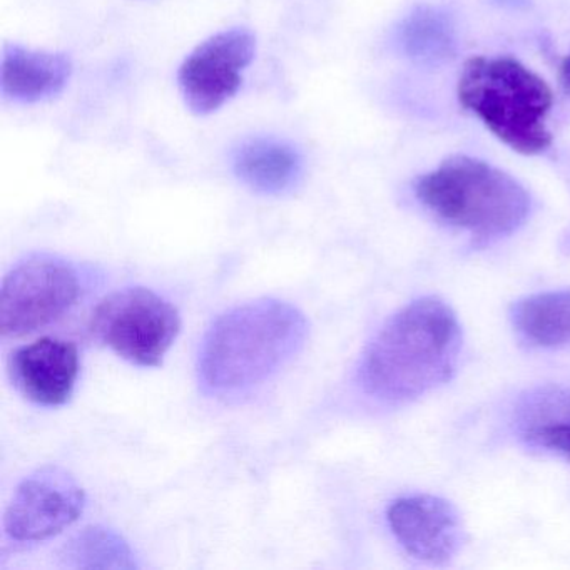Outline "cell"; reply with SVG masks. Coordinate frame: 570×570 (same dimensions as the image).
<instances>
[{
	"instance_id": "8992f818",
	"label": "cell",
	"mask_w": 570,
	"mask_h": 570,
	"mask_svg": "<svg viewBox=\"0 0 570 570\" xmlns=\"http://www.w3.org/2000/svg\"><path fill=\"white\" fill-rule=\"evenodd\" d=\"M81 293L78 272L59 256L32 255L6 275L0 293V332L21 338L61 318Z\"/></svg>"
},
{
	"instance_id": "52a82bcc",
	"label": "cell",
	"mask_w": 570,
	"mask_h": 570,
	"mask_svg": "<svg viewBox=\"0 0 570 570\" xmlns=\"http://www.w3.org/2000/svg\"><path fill=\"white\" fill-rule=\"evenodd\" d=\"M86 493L61 466L46 465L22 480L6 509V535L16 542H41L81 517Z\"/></svg>"
},
{
	"instance_id": "5b68a950",
	"label": "cell",
	"mask_w": 570,
	"mask_h": 570,
	"mask_svg": "<svg viewBox=\"0 0 570 570\" xmlns=\"http://www.w3.org/2000/svg\"><path fill=\"white\" fill-rule=\"evenodd\" d=\"M92 335L132 365L159 366L181 330L178 309L142 286L106 296L92 313Z\"/></svg>"
},
{
	"instance_id": "6da1fadb",
	"label": "cell",
	"mask_w": 570,
	"mask_h": 570,
	"mask_svg": "<svg viewBox=\"0 0 570 570\" xmlns=\"http://www.w3.org/2000/svg\"><path fill=\"white\" fill-rule=\"evenodd\" d=\"M462 350L455 312L435 296L392 316L366 346L360 382L373 399L409 402L452 379Z\"/></svg>"
},
{
	"instance_id": "4fadbf2b",
	"label": "cell",
	"mask_w": 570,
	"mask_h": 570,
	"mask_svg": "<svg viewBox=\"0 0 570 570\" xmlns=\"http://www.w3.org/2000/svg\"><path fill=\"white\" fill-rule=\"evenodd\" d=\"M400 52L420 66H439L456 51V29L442 9L422 6L410 12L395 32Z\"/></svg>"
},
{
	"instance_id": "9a60e30c",
	"label": "cell",
	"mask_w": 570,
	"mask_h": 570,
	"mask_svg": "<svg viewBox=\"0 0 570 570\" xmlns=\"http://www.w3.org/2000/svg\"><path fill=\"white\" fill-rule=\"evenodd\" d=\"M513 328L522 340L539 348L570 343V289L537 293L513 305Z\"/></svg>"
},
{
	"instance_id": "ba28073f",
	"label": "cell",
	"mask_w": 570,
	"mask_h": 570,
	"mask_svg": "<svg viewBox=\"0 0 570 570\" xmlns=\"http://www.w3.org/2000/svg\"><path fill=\"white\" fill-rule=\"evenodd\" d=\"M255 52V36L239 28L218 32L199 45L179 69L186 106L198 116L218 111L242 88L243 71Z\"/></svg>"
},
{
	"instance_id": "9c48e42d",
	"label": "cell",
	"mask_w": 570,
	"mask_h": 570,
	"mask_svg": "<svg viewBox=\"0 0 570 570\" xmlns=\"http://www.w3.org/2000/svg\"><path fill=\"white\" fill-rule=\"evenodd\" d=\"M386 519L400 546L423 562H449L462 547L459 512L440 497H402L390 505Z\"/></svg>"
},
{
	"instance_id": "ac0fdd59",
	"label": "cell",
	"mask_w": 570,
	"mask_h": 570,
	"mask_svg": "<svg viewBox=\"0 0 570 570\" xmlns=\"http://www.w3.org/2000/svg\"><path fill=\"white\" fill-rule=\"evenodd\" d=\"M560 81H562L563 88L570 92V55L563 59L562 66H560Z\"/></svg>"
},
{
	"instance_id": "5bb4252c",
	"label": "cell",
	"mask_w": 570,
	"mask_h": 570,
	"mask_svg": "<svg viewBox=\"0 0 570 570\" xmlns=\"http://www.w3.org/2000/svg\"><path fill=\"white\" fill-rule=\"evenodd\" d=\"M302 168L299 156L285 142L255 139L235 155V173L246 186L263 195H279L292 188Z\"/></svg>"
},
{
	"instance_id": "277c9868",
	"label": "cell",
	"mask_w": 570,
	"mask_h": 570,
	"mask_svg": "<svg viewBox=\"0 0 570 570\" xmlns=\"http://www.w3.org/2000/svg\"><path fill=\"white\" fill-rule=\"evenodd\" d=\"M415 195L442 222L480 242L512 235L530 212L529 195L520 183L469 156H453L422 176Z\"/></svg>"
},
{
	"instance_id": "7c38bea8",
	"label": "cell",
	"mask_w": 570,
	"mask_h": 570,
	"mask_svg": "<svg viewBox=\"0 0 570 570\" xmlns=\"http://www.w3.org/2000/svg\"><path fill=\"white\" fill-rule=\"evenodd\" d=\"M513 425L527 445L570 456V389L533 390L517 405Z\"/></svg>"
},
{
	"instance_id": "3957f363",
	"label": "cell",
	"mask_w": 570,
	"mask_h": 570,
	"mask_svg": "<svg viewBox=\"0 0 570 570\" xmlns=\"http://www.w3.org/2000/svg\"><path fill=\"white\" fill-rule=\"evenodd\" d=\"M456 95L462 108L513 151L540 155L552 145L547 129L552 89L522 62L513 58L469 59Z\"/></svg>"
},
{
	"instance_id": "8fae6325",
	"label": "cell",
	"mask_w": 570,
	"mask_h": 570,
	"mask_svg": "<svg viewBox=\"0 0 570 570\" xmlns=\"http://www.w3.org/2000/svg\"><path fill=\"white\" fill-rule=\"evenodd\" d=\"M71 72V61L65 55L8 45L2 56V95L26 105L45 101L66 88Z\"/></svg>"
},
{
	"instance_id": "2e32d148",
	"label": "cell",
	"mask_w": 570,
	"mask_h": 570,
	"mask_svg": "<svg viewBox=\"0 0 570 570\" xmlns=\"http://www.w3.org/2000/svg\"><path fill=\"white\" fill-rule=\"evenodd\" d=\"M66 566L76 569H136L128 542L115 530L88 527L76 535L62 553Z\"/></svg>"
},
{
	"instance_id": "e0dca14e",
	"label": "cell",
	"mask_w": 570,
	"mask_h": 570,
	"mask_svg": "<svg viewBox=\"0 0 570 570\" xmlns=\"http://www.w3.org/2000/svg\"><path fill=\"white\" fill-rule=\"evenodd\" d=\"M489 2L499 6V8L512 9V11H520V9H527L530 6V0H489Z\"/></svg>"
},
{
	"instance_id": "30bf717a",
	"label": "cell",
	"mask_w": 570,
	"mask_h": 570,
	"mask_svg": "<svg viewBox=\"0 0 570 570\" xmlns=\"http://www.w3.org/2000/svg\"><path fill=\"white\" fill-rule=\"evenodd\" d=\"M9 372L26 399L42 406L65 405L78 382V348L66 340H39L12 353Z\"/></svg>"
},
{
	"instance_id": "7a4b0ae2",
	"label": "cell",
	"mask_w": 570,
	"mask_h": 570,
	"mask_svg": "<svg viewBox=\"0 0 570 570\" xmlns=\"http://www.w3.org/2000/svg\"><path fill=\"white\" fill-rule=\"evenodd\" d=\"M306 335L305 315L289 303L265 298L236 306L206 332L199 380L216 395L245 392L289 362Z\"/></svg>"
}]
</instances>
